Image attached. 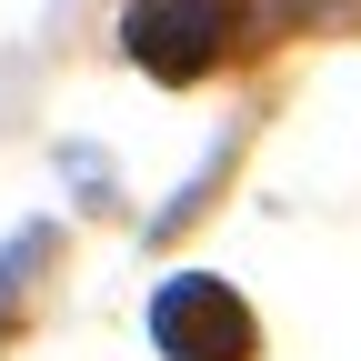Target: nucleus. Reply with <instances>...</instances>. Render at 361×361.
<instances>
[{
  "instance_id": "2",
  "label": "nucleus",
  "mask_w": 361,
  "mask_h": 361,
  "mask_svg": "<svg viewBox=\"0 0 361 361\" xmlns=\"http://www.w3.org/2000/svg\"><path fill=\"white\" fill-rule=\"evenodd\" d=\"M151 341L171 361H251L261 322H251V301L231 281H211V271H180V281L151 301Z\"/></svg>"
},
{
  "instance_id": "1",
  "label": "nucleus",
  "mask_w": 361,
  "mask_h": 361,
  "mask_svg": "<svg viewBox=\"0 0 361 361\" xmlns=\"http://www.w3.org/2000/svg\"><path fill=\"white\" fill-rule=\"evenodd\" d=\"M241 30V0H130L121 11V51L151 80H201Z\"/></svg>"
}]
</instances>
